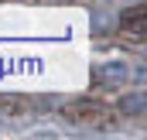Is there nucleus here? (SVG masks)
<instances>
[{
	"mask_svg": "<svg viewBox=\"0 0 147 140\" xmlns=\"http://www.w3.org/2000/svg\"><path fill=\"white\" fill-rule=\"evenodd\" d=\"M103 79H106V82H120V79H127V65H120V62L103 65Z\"/></svg>",
	"mask_w": 147,
	"mask_h": 140,
	"instance_id": "obj_1",
	"label": "nucleus"
},
{
	"mask_svg": "<svg viewBox=\"0 0 147 140\" xmlns=\"http://www.w3.org/2000/svg\"><path fill=\"white\" fill-rule=\"evenodd\" d=\"M123 109H144V96H134V99H123Z\"/></svg>",
	"mask_w": 147,
	"mask_h": 140,
	"instance_id": "obj_2",
	"label": "nucleus"
}]
</instances>
